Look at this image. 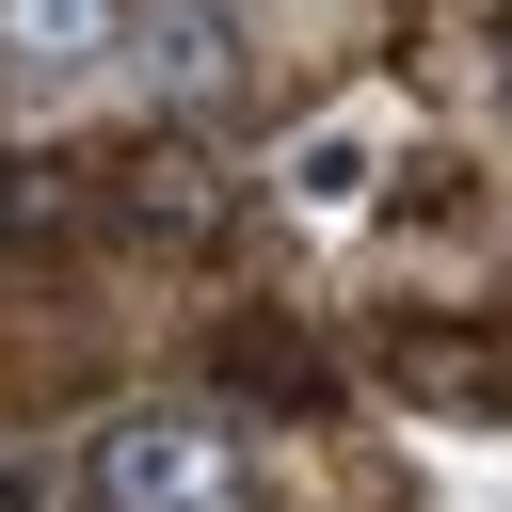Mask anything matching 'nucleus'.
<instances>
[{"mask_svg":"<svg viewBox=\"0 0 512 512\" xmlns=\"http://www.w3.org/2000/svg\"><path fill=\"white\" fill-rule=\"evenodd\" d=\"M128 208H144V240H224V176L192 144H144L128 160Z\"/></svg>","mask_w":512,"mask_h":512,"instance_id":"nucleus-4","label":"nucleus"},{"mask_svg":"<svg viewBox=\"0 0 512 512\" xmlns=\"http://www.w3.org/2000/svg\"><path fill=\"white\" fill-rule=\"evenodd\" d=\"M0 512H48V464L32 448H0Z\"/></svg>","mask_w":512,"mask_h":512,"instance_id":"nucleus-5","label":"nucleus"},{"mask_svg":"<svg viewBox=\"0 0 512 512\" xmlns=\"http://www.w3.org/2000/svg\"><path fill=\"white\" fill-rule=\"evenodd\" d=\"M112 64H128L144 96H176V112H208V96H240V32H224L208 0H128V32H112Z\"/></svg>","mask_w":512,"mask_h":512,"instance_id":"nucleus-2","label":"nucleus"},{"mask_svg":"<svg viewBox=\"0 0 512 512\" xmlns=\"http://www.w3.org/2000/svg\"><path fill=\"white\" fill-rule=\"evenodd\" d=\"M112 32H128V0H0V64H112Z\"/></svg>","mask_w":512,"mask_h":512,"instance_id":"nucleus-3","label":"nucleus"},{"mask_svg":"<svg viewBox=\"0 0 512 512\" xmlns=\"http://www.w3.org/2000/svg\"><path fill=\"white\" fill-rule=\"evenodd\" d=\"M80 496H96V512H256L224 416H192V400H128V416L80 448Z\"/></svg>","mask_w":512,"mask_h":512,"instance_id":"nucleus-1","label":"nucleus"}]
</instances>
